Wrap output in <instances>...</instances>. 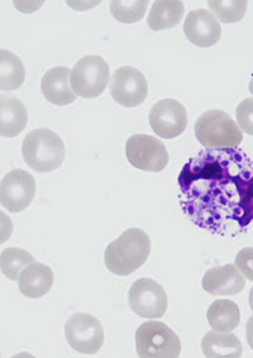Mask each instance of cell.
<instances>
[{"label":"cell","mask_w":253,"mask_h":358,"mask_svg":"<svg viewBox=\"0 0 253 358\" xmlns=\"http://www.w3.org/2000/svg\"><path fill=\"white\" fill-rule=\"evenodd\" d=\"M179 201L201 230L237 236L253 221V162L238 148L204 149L182 166Z\"/></svg>","instance_id":"6da1fadb"},{"label":"cell","mask_w":253,"mask_h":358,"mask_svg":"<svg viewBox=\"0 0 253 358\" xmlns=\"http://www.w3.org/2000/svg\"><path fill=\"white\" fill-rule=\"evenodd\" d=\"M151 252V240L141 229L124 231L105 249L104 262L111 274L130 275L144 265Z\"/></svg>","instance_id":"7a4b0ae2"},{"label":"cell","mask_w":253,"mask_h":358,"mask_svg":"<svg viewBox=\"0 0 253 358\" xmlns=\"http://www.w3.org/2000/svg\"><path fill=\"white\" fill-rule=\"evenodd\" d=\"M22 155L31 169L39 173L56 171L65 159V144L50 129H34L22 144Z\"/></svg>","instance_id":"3957f363"},{"label":"cell","mask_w":253,"mask_h":358,"mask_svg":"<svg viewBox=\"0 0 253 358\" xmlns=\"http://www.w3.org/2000/svg\"><path fill=\"white\" fill-rule=\"evenodd\" d=\"M195 136L207 149L238 148L243 141L237 122L221 110H209L201 114L195 124Z\"/></svg>","instance_id":"277c9868"},{"label":"cell","mask_w":253,"mask_h":358,"mask_svg":"<svg viewBox=\"0 0 253 358\" xmlns=\"http://www.w3.org/2000/svg\"><path fill=\"white\" fill-rule=\"evenodd\" d=\"M136 350L142 358H176L182 353V342L165 323L149 320L137 329Z\"/></svg>","instance_id":"5b68a950"},{"label":"cell","mask_w":253,"mask_h":358,"mask_svg":"<svg viewBox=\"0 0 253 358\" xmlns=\"http://www.w3.org/2000/svg\"><path fill=\"white\" fill-rule=\"evenodd\" d=\"M111 80V71L100 56H85L70 72V83L78 96L94 99L104 94Z\"/></svg>","instance_id":"8992f818"},{"label":"cell","mask_w":253,"mask_h":358,"mask_svg":"<svg viewBox=\"0 0 253 358\" xmlns=\"http://www.w3.org/2000/svg\"><path fill=\"white\" fill-rule=\"evenodd\" d=\"M65 337L74 351L95 355L104 343V329L91 314L76 313L66 322Z\"/></svg>","instance_id":"52a82bcc"},{"label":"cell","mask_w":253,"mask_h":358,"mask_svg":"<svg viewBox=\"0 0 253 358\" xmlns=\"http://www.w3.org/2000/svg\"><path fill=\"white\" fill-rule=\"evenodd\" d=\"M125 154L132 166L144 172H161L169 163L163 141L151 135H132L125 144Z\"/></svg>","instance_id":"ba28073f"},{"label":"cell","mask_w":253,"mask_h":358,"mask_svg":"<svg viewBox=\"0 0 253 358\" xmlns=\"http://www.w3.org/2000/svg\"><path fill=\"white\" fill-rule=\"evenodd\" d=\"M128 303L133 313L149 320L161 318L167 310V295L165 289L149 278L133 282L128 293Z\"/></svg>","instance_id":"9c48e42d"},{"label":"cell","mask_w":253,"mask_h":358,"mask_svg":"<svg viewBox=\"0 0 253 358\" xmlns=\"http://www.w3.org/2000/svg\"><path fill=\"white\" fill-rule=\"evenodd\" d=\"M149 94V83L142 72L132 66L119 67L113 73L111 95L124 108H136L144 103Z\"/></svg>","instance_id":"30bf717a"},{"label":"cell","mask_w":253,"mask_h":358,"mask_svg":"<svg viewBox=\"0 0 253 358\" xmlns=\"http://www.w3.org/2000/svg\"><path fill=\"white\" fill-rule=\"evenodd\" d=\"M36 194V180L23 169H14L6 174L0 183V203L11 212L25 211Z\"/></svg>","instance_id":"8fae6325"},{"label":"cell","mask_w":253,"mask_h":358,"mask_svg":"<svg viewBox=\"0 0 253 358\" xmlns=\"http://www.w3.org/2000/svg\"><path fill=\"white\" fill-rule=\"evenodd\" d=\"M149 125L160 138L174 139L188 125V114L182 103L174 99H163L149 111Z\"/></svg>","instance_id":"7c38bea8"},{"label":"cell","mask_w":253,"mask_h":358,"mask_svg":"<svg viewBox=\"0 0 253 358\" xmlns=\"http://www.w3.org/2000/svg\"><path fill=\"white\" fill-rule=\"evenodd\" d=\"M184 33L190 43L208 48L219 42L221 27L214 14L207 9H196L188 14L184 23Z\"/></svg>","instance_id":"4fadbf2b"},{"label":"cell","mask_w":253,"mask_h":358,"mask_svg":"<svg viewBox=\"0 0 253 358\" xmlns=\"http://www.w3.org/2000/svg\"><path fill=\"white\" fill-rule=\"evenodd\" d=\"M203 289L212 295H237L246 287V280L233 264L210 268L203 278Z\"/></svg>","instance_id":"5bb4252c"},{"label":"cell","mask_w":253,"mask_h":358,"mask_svg":"<svg viewBox=\"0 0 253 358\" xmlns=\"http://www.w3.org/2000/svg\"><path fill=\"white\" fill-rule=\"evenodd\" d=\"M70 72L67 67H55L47 71L42 77L41 90L48 103L66 106L75 103L76 94L70 83Z\"/></svg>","instance_id":"9a60e30c"},{"label":"cell","mask_w":253,"mask_h":358,"mask_svg":"<svg viewBox=\"0 0 253 358\" xmlns=\"http://www.w3.org/2000/svg\"><path fill=\"white\" fill-rule=\"evenodd\" d=\"M28 113L25 103L12 95H0V135L14 138L26 129Z\"/></svg>","instance_id":"2e32d148"},{"label":"cell","mask_w":253,"mask_h":358,"mask_svg":"<svg viewBox=\"0 0 253 358\" xmlns=\"http://www.w3.org/2000/svg\"><path fill=\"white\" fill-rule=\"evenodd\" d=\"M53 270L50 266L39 262L28 265L20 273L18 279L20 293L31 299H37L47 294L53 288Z\"/></svg>","instance_id":"e0dca14e"},{"label":"cell","mask_w":253,"mask_h":358,"mask_svg":"<svg viewBox=\"0 0 253 358\" xmlns=\"http://www.w3.org/2000/svg\"><path fill=\"white\" fill-rule=\"evenodd\" d=\"M201 350L205 357L238 358L242 356V343L231 332H209L201 341Z\"/></svg>","instance_id":"ac0fdd59"},{"label":"cell","mask_w":253,"mask_h":358,"mask_svg":"<svg viewBox=\"0 0 253 358\" xmlns=\"http://www.w3.org/2000/svg\"><path fill=\"white\" fill-rule=\"evenodd\" d=\"M184 3L179 0H158L152 4L147 24L152 31H163L176 27L184 17Z\"/></svg>","instance_id":"d6986e66"},{"label":"cell","mask_w":253,"mask_h":358,"mask_svg":"<svg viewBox=\"0 0 253 358\" xmlns=\"http://www.w3.org/2000/svg\"><path fill=\"white\" fill-rule=\"evenodd\" d=\"M207 317L213 331L218 332H231L240 326V308L232 301H215L209 307Z\"/></svg>","instance_id":"ffe728a7"},{"label":"cell","mask_w":253,"mask_h":358,"mask_svg":"<svg viewBox=\"0 0 253 358\" xmlns=\"http://www.w3.org/2000/svg\"><path fill=\"white\" fill-rule=\"evenodd\" d=\"M26 70L13 52L0 50V90L3 92L20 89L25 83Z\"/></svg>","instance_id":"44dd1931"},{"label":"cell","mask_w":253,"mask_h":358,"mask_svg":"<svg viewBox=\"0 0 253 358\" xmlns=\"http://www.w3.org/2000/svg\"><path fill=\"white\" fill-rule=\"evenodd\" d=\"M33 262H36L34 257L29 252H27L26 250L18 249V248L3 250L0 255L1 273L12 282H18L20 271H23Z\"/></svg>","instance_id":"7402d4cb"},{"label":"cell","mask_w":253,"mask_h":358,"mask_svg":"<svg viewBox=\"0 0 253 358\" xmlns=\"http://www.w3.org/2000/svg\"><path fill=\"white\" fill-rule=\"evenodd\" d=\"M208 7L217 20L226 24H232L243 20L248 3L246 0H213L208 1Z\"/></svg>","instance_id":"603a6c76"},{"label":"cell","mask_w":253,"mask_h":358,"mask_svg":"<svg viewBox=\"0 0 253 358\" xmlns=\"http://www.w3.org/2000/svg\"><path fill=\"white\" fill-rule=\"evenodd\" d=\"M111 15L114 20L124 23L132 24L142 20L149 8L147 0H138V1H111Z\"/></svg>","instance_id":"cb8c5ba5"},{"label":"cell","mask_w":253,"mask_h":358,"mask_svg":"<svg viewBox=\"0 0 253 358\" xmlns=\"http://www.w3.org/2000/svg\"><path fill=\"white\" fill-rule=\"evenodd\" d=\"M235 117L240 128L247 134L253 135V99H246L237 106Z\"/></svg>","instance_id":"d4e9b609"},{"label":"cell","mask_w":253,"mask_h":358,"mask_svg":"<svg viewBox=\"0 0 253 358\" xmlns=\"http://www.w3.org/2000/svg\"><path fill=\"white\" fill-rule=\"evenodd\" d=\"M235 266L249 282H253V248H245L235 256Z\"/></svg>","instance_id":"484cf974"},{"label":"cell","mask_w":253,"mask_h":358,"mask_svg":"<svg viewBox=\"0 0 253 358\" xmlns=\"http://www.w3.org/2000/svg\"><path fill=\"white\" fill-rule=\"evenodd\" d=\"M246 337L248 345L253 350V315L248 320V322H247Z\"/></svg>","instance_id":"4316f807"},{"label":"cell","mask_w":253,"mask_h":358,"mask_svg":"<svg viewBox=\"0 0 253 358\" xmlns=\"http://www.w3.org/2000/svg\"><path fill=\"white\" fill-rule=\"evenodd\" d=\"M249 307H251L253 312V288L249 290Z\"/></svg>","instance_id":"83f0119b"},{"label":"cell","mask_w":253,"mask_h":358,"mask_svg":"<svg viewBox=\"0 0 253 358\" xmlns=\"http://www.w3.org/2000/svg\"><path fill=\"white\" fill-rule=\"evenodd\" d=\"M248 89H249V92L252 94L253 96V77L251 78V81H249V85H248Z\"/></svg>","instance_id":"f1b7e54d"}]
</instances>
